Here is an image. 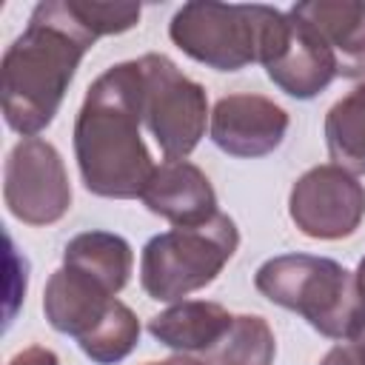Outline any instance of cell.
<instances>
[{
  "instance_id": "cell-1",
  "label": "cell",
  "mask_w": 365,
  "mask_h": 365,
  "mask_svg": "<svg viewBox=\"0 0 365 365\" xmlns=\"http://www.w3.org/2000/svg\"><path fill=\"white\" fill-rule=\"evenodd\" d=\"M97 34L74 0H46L34 6L29 26L6 48L0 63L3 117L17 134L37 137L54 120Z\"/></svg>"
},
{
  "instance_id": "cell-2",
  "label": "cell",
  "mask_w": 365,
  "mask_h": 365,
  "mask_svg": "<svg viewBox=\"0 0 365 365\" xmlns=\"http://www.w3.org/2000/svg\"><path fill=\"white\" fill-rule=\"evenodd\" d=\"M143 71L125 60L103 71L86 91L74 123V154L83 185L97 197H140L154 174V160L140 137Z\"/></svg>"
},
{
  "instance_id": "cell-3",
  "label": "cell",
  "mask_w": 365,
  "mask_h": 365,
  "mask_svg": "<svg viewBox=\"0 0 365 365\" xmlns=\"http://www.w3.org/2000/svg\"><path fill=\"white\" fill-rule=\"evenodd\" d=\"M168 37L191 60L217 71L268 66L288 40V11L262 3L197 0L171 17Z\"/></svg>"
},
{
  "instance_id": "cell-4",
  "label": "cell",
  "mask_w": 365,
  "mask_h": 365,
  "mask_svg": "<svg viewBox=\"0 0 365 365\" xmlns=\"http://www.w3.org/2000/svg\"><path fill=\"white\" fill-rule=\"evenodd\" d=\"M254 285L274 305L297 311L322 336L342 342L365 325V302L356 277L328 257H274L257 268Z\"/></svg>"
},
{
  "instance_id": "cell-5",
  "label": "cell",
  "mask_w": 365,
  "mask_h": 365,
  "mask_svg": "<svg viewBox=\"0 0 365 365\" xmlns=\"http://www.w3.org/2000/svg\"><path fill=\"white\" fill-rule=\"evenodd\" d=\"M240 245L237 222L217 214L202 225L171 228L145 242L140 257L143 291L157 302H177L217 279Z\"/></svg>"
},
{
  "instance_id": "cell-6",
  "label": "cell",
  "mask_w": 365,
  "mask_h": 365,
  "mask_svg": "<svg viewBox=\"0 0 365 365\" xmlns=\"http://www.w3.org/2000/svg\"><path fill=\"white\" fill-rule=\"evenodd\" d=\"M143 123L165 160H185L205 134L208 97L165 54H143Z\"/></svg>"
},
{
  "instance_id": "cell-7",
  "label": "cell",
  "mask_w": 365,
  "mask_h": 365,
  "mask_svg": "<svg viewBox=\"0 0 365 365\" xmlns=\"http://www.w3.org/2000/svg\"><path fill=\"white\" fill-rule=\"evenodd\" d=\"M3 200L26 225L63 220L71 208V182L60 151L40 137H23L6 157Z\"/></svg>"
},
{
  "instance_id": "cell-8",
  "label": "cell",
  "mask_w": 365,
  "mask_h": 365,
  "mask_svg": "<svg viewBox=\"0 0 365 365\" xmlns=\"http://www.w3.org/2000/svg\"><path fill=\"white\" fill-rule=\"evenodd\" d=\"M288 214L311 240L351 237L365 217V185L339 165H314L291 188Z\"/></svg>"
},
{
  "instance_id": "cell-9",
  "label": "cell",
  "mask_w": 365,
  "mask_h": 365,
  "mask_svg": "<svg viewBox=\"0 0 365 365\" xmlns=\"http://www.w3.org/2000/svg\"><path fill=\"white\" fill-rule=\"evenodd\" d=\"M211 140L231 157H265L282 145L288 114L262 94H225L208 120Z\"/></svg>"
},
{
  "instance_id": "cell-10",
  "label": "cell",
  "mask_w": 365,
  "mask_h": 365,
  "mask_svg": "<svg viewBox=\"0 0 365 365\" xmlns=\"http://www.w3.org/2000/svg\"><path fill=\"white\" fill-rule=\"evenodd\" d=\"M140 200L151 214L168 220L174 228L202 225L220 214L211 180L188 160L160 163L145 182Z\"/></svg>"
},
{
  "instance_id": "cell-11",
  "label": "cell",
  "mask_w": 365,
  "mask_h": 365,
  "mask_svg": "<svg viewBox=\"0 0 365 365\" xmlns=\"http://www.w3.org/2000/svg\"><path fill=\"white\" fill-rule=\"evenodd\" d=\"M117 294L83 268L60 265L43 291V311L54 331L71 334L77 342L88 336L111 311Z\"/></svg>"
},
{
  "instance_id": "cell-12",
  "label": "cell",
  "mask_w": 365,
  "mask_h": 365,
  "mask_svg": "<svg viewBox=\"0 0 365 365\" xmlns=\"http://www.w3.org/2000/svg\"><path fill=\"white\" fill-rule=\"evenodd\" d=\"M265 74L288 97L311 100L336 77V66L319 34L288 9V40L265 66Z\"/></svg>"
},
{
  "instance_id": "cell-13",
  "label": "cell",
  "mask_w": 365,
  "mask_h": 365,
  "mask_svg": "<svg viewBox=\"0 0 365 365\" xmlns=\"http://www.w3.org/2000/svg\"><path fill=\"white\" fill-rule=\"evenodd\" d=\"M325 43L336 77H365V3L356 0H308L291 6Z\"/></svg>"
},
{
  "instance_id": "cell-14",
  "label": "cell",
  "mask_w": 365,
  "mask_h": 365,
  "mask_svg": "<svg viewBox=\"0 0 365 365\" xmlns=\"http://www.w3.org/2000/svg\"><path fill=\"white\" fill-rule=\"evenodd\" d=\"M234 314H228L220 302L208 299H182L157 317L148 319V334L180 354H205L214 348L231 328Z\"/></svg>"
},
{
  "instance_id": "cell-15",
  "label": "cell",
  "mask_w": 365,
  "mask_h": 365,
  "mask_svg": "<svg viewBox=\"0 0 365 365\" xmlns=\"http://www.w3.org/2000/svg\"><path fill=\"white\" fill-rule=\"evenodd\" d=\"M63 262L88 271L91 277L103 279L114 294H120L131 277L134 254H131V245L120 234L83 231L74 240H68L63 251Z\"/></svg>"
},
{
  "instance_id": "cell-16",
  "label": "cell",
  "mask_w": 365,
  "mask_h": 365,
  "mask_svg": "<svg viewBox=\"0 0 365 365\" xmlns=\"http://www.w3.org/2000/svg\"><path fill=\"white\" fill-rule=\"evenodd\" d=\"M325 143L334 165L365 174V83L351 88L325 114Z\"/></svg>"
},
{
  "instance_id": "cell-17",
  "label": "cell",
  "mask_w": 365,
  "mask_h": 365,
  "mask_svg": "<svg viewBox=\"0 0 365 365\" xmlns=\"http://www.w3.org/2000/svg\"><path fill=\"white\" fill-rule=\"evenodd\" d=\"M277 339L271 325L257 314L234 317L228 334L202 354V365H271Z\"/></svg>"
},
{
  "instance_id": "cell-18",
  "label": "cell",
  "mask_w": 365,
  "mask_h": 365,
  "mask_svg": "<svg viewBox=\"0 0 365 365\" xmlns=\"http://www.w3.org/2000/svg\"><path fill=\"white\" fill-rule=\"evenodd\" d=\"M137 339H140V319L125 302L117 299L106 314V319L88 336L80 339V348L97 365H117L134 351Z\"/></svg>"
},
{
  "instance_id": "cell-19",
  "label": "cell",
  "mask_w": 365,
  "mask_h": 365,
  "mask_svg": "<svg viewBox=\"0 0 365 365\" xmlns=\"http://www.w3.org/2000/svg\"><path fill=\"white\" fill-rule=\"evenodd\" d=\"M77 11L88 23V29L97 37L106 34H123L137 26L140 20V6L137 3H91V0H74Z\"/></svg>"
},
{
  "instance_id": "cell-20",
  "label": "cell",
  "mask_w": 365,
  "mask_h": 365,
  "mask_svg": "<svg viewBox=\"0 0 365 365\" xmlns=\"http://www.w3.org/2000/svg\"><path fill=\"white\" fill-rule=\"evenodd\" d=\"M319 365H365V325L351 336L334 345Z\"/></svg>"
},
{
  "instance_id": "cell-21",
  "label": "cell",
  "mask_w": 365,
  "mask_h": 365,
  "mask_svg": "<svg viewBox=\"0 0 365 365\" xmlns=\"http://www.w3.org/2000/svg\"><path fill=\"white\" fill-rule=\"evenodd\" d=\"M9 365H60V362H57L54 351L43 348V345H29L20 354H14Z\"/></svg>"
},
{
  "instance_id": "cell-22",
  "label": "cell",
  "mask_w": 365,
  "mask_h": 365,
  "mask_svg": "<svg viewBox=\"0 0 365 365\" xmlns=\"http://www.w3.org/2000/svg\"><path fill=\"white\" fill-rule=\"evenodd\" d=\"M145 365H202V362L188 356V354H177V356H168V359H160V362H145Z\"/></svg>"
},
{
  "instance_id": "cell-23",
  "label": "cell",
  "mask_w": 365,
  "mask_h": 365,
  "mask_svg": "<svg viewBox=\"0 0 365 365\" xmlns=\"http://www.w3.org/2000/svg\"><path fill=\"white\" fill-rule=\"evenodd\" d=\"M356 288H359V297H362V302H365V257H362V262H359V268H356Z\"/></svg>"
}]
</instances>
